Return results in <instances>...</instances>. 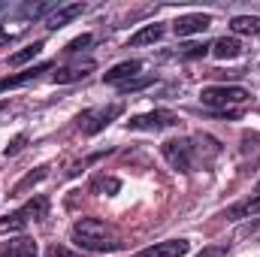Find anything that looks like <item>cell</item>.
<instances>
[{
	"label": "cell",
	"instance_id": "obj_1",
	"mask_svg": "<svg viewBox=\"0 0 260 257\" xmlns=\"http://www.w3.org/2000/svg\"><path fill=\"white\" fill-rule=\"evenodd\" d=\"M73 242L85 251H118L121 248L112 227L103 224L100 218H79L73 224Z\"/></svg>",
	"mask_w": 260,
	"mask_h": 257
},
{
	"label": "cell",
	"instance_id": "obj_2",
	"mask_svg": "<svg viewBox=\"0 0 260 257\" xmlns=\"http://www.w3.org/2000/svg\"><path fill=\"white\" fill-rule=\"evenodd\" d=\"M49 215V197H34V200H27L21 209H15V212H9L6 218H0V233H18V230H24L30 221H43Z\"/></svg>",
	"mask_w": 260,
	"mask_h": 257
},
{
	"label": "cell",
	"instance_id": "obj_3",
	"mask_svg": "<svg viewBox=\"0 0 260 257\" xmlns=\"http://www.w3.org/2000/svg\"><path fill=\"white\" fill-rule=\"evenodd\" d=\"M200 100L206 106H215V109H233V106H242L251 100V94L239 85H209L200 91Z\"/></svg>",
	"mask_w": 260,
	"mask_h": 257
},
{
	"label": "cell",
	"instance_id": "obj_4",
	"mask_svg": "<svg viewBox=\"0 0 260 257\" xmlns=\"http://www.w3.org/2000/svg\"><path fill=\"white\" fill-rule=\"evenodd\" d=\"M164 157L170 160L173 170L179 173H194V164H197V148H194V139H167L160 145Z\"/></svg>",
	"mask_w": 260,
	"mask_h": 257
},
{
	"label": "cell",
	"instance_id": "obj_5",
	"mask_svg": "<svg viewBox=\"0 0 260 257\" xmlns=\"http://www.w3.org/2000/svg\"><path fill=\"white\" fill-rule=\"evenodd\" d=\"M124 112V106L121 103H112V106H97V109H85L76 121H79V130L85 133V136H94V133H100L103 127H109L118 115Z\"/></svg>",
	"mask_w": 260,
	"mask_h": 257
},
{
	"label": "cell",
	"instance_id": "obj_6",
	"mask_svg": "<svg viewBox=\"0 0 260 257\" xmlns=\"http://www.w3.org/2000/svg\"><path fill=\"white\" fill-rule=\"evenodd\" d=\"M179 124V115L170 112V109H154V112H145V115H136L130 118L127 127L130 130H167Z\"/></svg>",
	"mask_w": 260,
	"mask_h": 257
},
{
	"label": "cell",
	"instance_id": "obj_7",
	"mask_svg": "<svg viewBox=\"0 0 260 257\" xmlns=\"http://www.w3.org/2000/svg\"><path fill=\"white\" fill-rule=\"evenodd\" d=\"M191 251L188 239H167V242H154L142 251H136V257H185Z\"/></svg>",
	"mask_w": 260,
	"mask_h": 257
},
{
	"label": "cell",
	"instance_id": "obj_8",
	"mask_svg": "<svg viewBox=\"0 0 260 257\" xmlns=\"http://www.w3.org/2000/svg\"><path fill=\"white\" fill-rule=\"evenodd\" d=\"M209 24H212V15H206V12H188V15H179L173 21V30H176V37H194V34H203Z\"/></svg>",
	"mask_w": 260,
	"mask_h": 257
},
{
	"label": "cell",
	"instance_id": "obj_9",
	"mask_svg": "<svg viewBox=\"0 0 260 257\" xmlns=\"http://www.w3.org/2000/svg\"><path fill=\"white\" fill-rule=\"evenodd\" d=\"M139 70H142L139 61H121V64H115L106 76H103V82L121 88V85H127V82H133V79H139Z\"/></svg>",
	"mask_w": 260,
	"mask_h": 257
},
{
	"label": "cell",
	"instance_id": "obj_10",
	"mask_svg": "<svg viewBox=\"0 0 260 257\" xmlns=\"http://www.w3.org/2000/svg\"><path fill=\"white\" fill-rule=\"evenodd\" d=\"M85 12V3H70V6H58V9H52L49 12V18H46V27L49 30H61L64 24H70L73 18H79Z\"/></svg>",
	"mask_w": 260,
	"mask_h": 257
},
{
	"label": "cell",
	"instance_id": "obj_11",
	"mask_svg": "<svg viewBox=\"0 0 260 257\" xmlns=\"http://www.w3.org/2000/svg\"><path fill=\"white\" fill-rule=\"evenodd\" d=\"M257 212H260V194L257 197H245V200L227 206V209L221 212V218H224V221H242V218H251V215H257Z\"/></svg>",
	"mask_w": 260,
	"mask_h": 257
},
{
	"label": "cell",
	"instance_id": "obj_12",
	"mask_svg": "<svg viewBox=\"0 0 260 257\" xmlns=\"http://www.w3.org/2000/svg\"><path fill=\"white\" fill-rule=\"evenodd\" d=\"M94 61L88 58V61H79V64H70V67H64V70H58L55 76H52V82L55 85H67V82H79V79H85L91 70H94Z\"/></svg>",
	"mask_w": 260,
	"mask_h": 257
},
{
	"label": "cell",
	"instance_id": "obj_13",
	"mask_svg": "<svg viewBox=\"0 0 260 257\" xmlns=\"http://www.w3.org/2000/svg\"><path fill=\"white\" fill-rule=\"evenodd\" d=\"M0 257H40V251H37V242L34 239L18 236V239H9L0 248Z\"/></svg>",
	"mask_w": 260,
	"mask_h": 257
},
{
	"label": "cell",
	"instance_id": "obj_14",
	"mask_svg": "<svg viewBox=\"0 0 260 257\" xmlns=\"http://www.w3.org/2000/svg\"><path fill=\"white\" fill-rule=\"evenodd\" d=\"M218 61H233V58H239L242 55V43L236 40V37H221V40H215L212 43V49H209Z\"/></svg>",
	"mask_w": 260,
	"mask_h": 257
},
{
	"label": "cell",
	"instance_id": "obj_15",
	"mask_svg": "<svg viewBox=\"0 0 260 257\" xmlns=\"http://www.w3.org/2000/svg\"><path fill=\"white\" fill-rule=\"evenodd\" d=\"M52 64H37V67H27L24 73H18V76H9V79H0V91H6V88H18V85H24V82H30V79H37L40 73H46Z\"/></svg>",
	"mask_w": 260,
	"mask_h": 257
},
{
	"label": "cell",
	"instance_id": "obj_16",
	"mask_svg": "<svg viewBox=\"0 0 260 257\" xmlns=\"http://www.w3.org/2000/svg\"><path fill=\"white\" fill-rule=\"evenodd\" d=\"M230 30L233 34H251V37H257L260 34V15H236L230 21Z\"/></svg>",
	"mask_w": 260,
	"mask_h": 257
},
{
	"label": "cell",
	"instance_id": "obj_17",
	"mask_svg": "<svg viewBox=\"0 0 260 257\" xmlns=\"http://www.w3.org/2000/svg\"><path fill=\"white\" fill-rule=\"evenodd\" d=\"M160 37H164V24H145L139 34L130 37L127 46H148V43H157Z\"/></svg>",
	"mask_w": 260,
	"mask_h": 257
},
{
	"label": "cell",
	"instance_id": "obj_18",
	"mask_svg": "<svg viewBox=\"0 0 260 257\" xmlns=\"http://www.w3.org/2000/svg\"><path fill=\"white\" fill-rule=\"evenodd\" d=\"M40 52H43V40H37L34 46H24V49H18V52H12V55H9V67L27 64V61H34V58H37Z\"/></svg>",
	"mask_w": 260,
	"mask_h": 257
},
{
	"label": "cell",
	"instance_id": "obj_19",
	"mask_svg": "<svg viewBox=\"0 0 260 257\" xmlns=\"http://www.w3.org/2000/svg\"><path fill=\"white\" fill-rule=\"evenodd\" d=\"M46 170H49V167H37L34 173H27V176H24V179H21L15 188H12V194H24L27 188H34L37 182H43V179H46Z\"/></svg>",
	"mask_w": 260,
	"mask_h": 257
},
{
	"label": "cell",
	"instance_id": "obj_20",
	"mask_svg": "<svg viewBox=\"0 0 260 257\" xmlns=\"http://www.w3.org/2000/svg\"><path fill=\"white\" fill-rule=\"evenodd\" d=\"M118 188H121V182L118 179H106V176H100V179L91 182V191H97V194H115Z\"/></svg>",
	"mask_w": 260,
	"mask_h": 257
},
{
	"label": "cell",
	"instance_id": "obj_21",
	"mask_svg": "<svg viewBox=\"0 0 260 257\" xmlns=\"http://www.w3.org/2000/svg\"><path fill=\"white\" fill-rule=\"evenodd\" d=\"M154 79L151 76H139V79H133V82H127V85H121V94H130V91H139V88H148Z\"/></svg>",
	"mask_w": 260,
	"mask_h": 257
},
{
	"label": "cell",
	"instance_id": "obj_22",
	"mask_svg": "<svg viewBox=\"0 0 260 257\" xmlns=\"http://www.w3.org/2000/svg\"><path fill=\"white\" fill-rule=\"evenodd\" d=\"M209 49H212L209 43H194V46H185V52H182V58H203V55H206Z\"/></svg>",
	"mask_w": 260,
	"mask_h": 257
},
{
	"label": "cell",
	"instance_id": "obj_23",
	"mask_svg": "<svg viewBox=\"0 0 260 257\" xmlns=\"http://www.w3.org/2000/svg\"><path fill=\"white\" fill-rule=\"evenodd\" d=\"M88 46H91V34H82V37H76L73 43H67V52L76 55V52H82V49H88Z\"/></svg>",
	"mask_w": 260,
	"mask_h": 257
},
{
	"label": "cell",
	"instance_id": "obj_24",
	"mask_svg": "<svg viewBox=\"0 0 260 257\" xmlns=\"http://www.w3.org/2000/svg\"><path fill=\"white\" fill-rule=\"evenodd\" d=\"M24 142H27V136H24V133H18V136H15V139L3 148V154H6V157H9V154H18V151L24 148Z\"/></svg>",
	"mask_w": 260,
	"mask_h": 257
},
{
	"label": "cell",
	"instance_id": "obj_25",
	"mask_svg": "<svg viewBox=\"0 0 260 257\" xmlns=\"http://www.w3.org/2000/svg\"><path fill=\"white\" fill-rule=\"evenodd\" d=\"M227 251H230L227 245H209V248H203L197 257H227Z\"/></svg>",
	"mask_w": 260,
	"mask_h": 257
},
{
	"label": "cell",
	"instance_id": "obj_26",
	"mask_svg": "<svg viewBox=\"0 0 260 257\" xmlns=\"http://www.w3.org/2000/svg\"><path fill=\"white\" fill-rule=\"evenodd\" d=\"M49 9H52V3H27V6H24V15H34V18H37V15H43V12H49Z\"/></svg>",
	"mask_w": 260,
	"mask_h": 257
},
{
	"label": "cell",
	"instance_id": "obj_27",
	"mask_svg": "<svg viewBox=\"0 0 260 257\" xmlns=\"http://www.w3.org/2000/svg\"><path fill=\"white\" fill-rule=\"evenodd\" d=\"M46 257H76V251H70L67 245H49V251H46Z\"/></svg>",
	"mask_w": 260,
	"mask_h": 257
},
{
	"label": "cell",
	"instance_id": "obj_28",
	"mask_svg": "<svg viewBox=\"0 0 260 257\" xmlns=\"http://www.w3.org/2000/svg\"><path fill=\"white\" fill-rule=\"evenodd\" d=\"M15 37V30H0V43H6V40H12Z\"/></svg>",
	"mask_w": 260,
	"mask_h": 257
},
{
	"label": "cell",
	"instance_id": "obj_29",
	"mask_svg": "<svg viewBox=\"0 0 260 257\" xmlns=\"http://www.w3.org/2000/svg\"><path fill=\"white\" fill-rule=\"evenodd\" d=\"M3 109H6V103H3V100H0V112H3Z\"/></svg>",
	"mask_w": 260,
	"mask_h": 257
},
{
	"label": "cell",
	"instance_id": "obj_30",
	"mask_svg": "<svg viewBox=\"0 0 260 257\" xmlns=\"http://www.w3.org/2000/svg\"><path fill=\"white\" fill-rule=\"evenodd\" d=\"M257 194H260V182H257Z\"/></svg>",
	"mask_w": 260,
	"mask_h": 257
},
{
	"label": "cell",
	"instance_id": "obj_31",
	"mask_svg": "<svg viewBox=\"0 0 260 257\" xmlns=\"http://www.w3.org/2000/svg\"><path fill=\"white\" fill-rule=\"evenodd\" d=\"M0 12H3V3H0Z\"/></svg>",
	"mask_w": 260,
	"mask_h": 257
}]
</instances>
